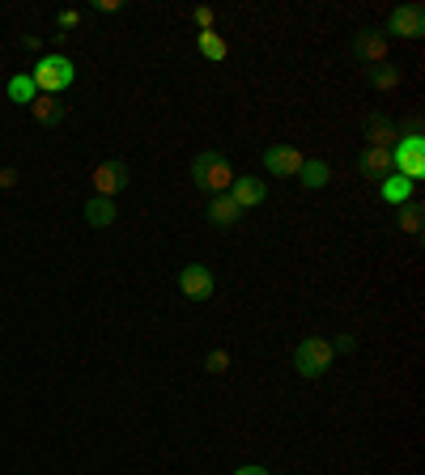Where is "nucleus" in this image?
<instances>
[{
  "label": "nucleus",
  "mask_w": 425,
  "mask_h": 475,
  "mask_svg": "<svg viewBox=\"0 0 425 475\" xmlns=\"http://www.w3.org/2000/svg\"><path fill=\"white\" fill-rule=\"evenodd\" d=\"M239 217H243V208L234 204L230 195H212V200H209V221L212 225H234Z\"/></svg>",
  "instance_id": "nucleus-16"
},
{
  "label": "nucleus",
  "mask_w": 425,
  "mask_h": 475,
  "mask_svg": "<svg viewBox=\"0 0 425 475\" xmlns=\"http://www.w3.org/2000/svg\"><path fill=\"white\" fill-rule=\"evenodd\" d=\"M370 85L375 89H400V68H392V64H379V68H370Z\"/></svg>",
  "instance_id": "nucleus-21"
},
{
  "label": "nucleus",
  "mask_w": 425,
  "mask_h": 475,
  "mask_svg": "<svg viewBox=\"0 0 425 475\" xmlns=\"http://www.w3.org/2000/svg\"><path fill=\"white\" fill-rule=\"evenodd\" d=\"M31 115H34V123L39 128H60L64 123V106H60V98H47V94H39L31 103Z\"/></svg>",
  "instance_id": "nucleus-13"
},
{
  "label": "nucleus",
  "mask_w": 425,
  "mask_h": 475,
  "mask_svg": "<svg viewBox=\"0 0 425 475\" xmlns=\"http://www.w3.org/2000/svg\"><path fill=\"white\" fill-rule=\"evenodd\" d=\"M204 365H209V373H226L230 370V353H226V348H217V353H209Z\"/></svg>",
  "instance_id": "nucleus-22"
},
{
  "label": "nucleus",
  "mask_w": 425,
  "mask_h": 475,
  "mask_svg": "<svg viewBox=\"0 0 425 475\" xmlns=\"http://www.w3.org/2000/svg\"><path fill=\"white\" fill-rule=\"evenodd\" d=\"M298 178H303V187L319 192V187H328V178H332V170H328V162H319V157H306V162H303V170H298Z\"/></svg>",
  "instance_id": "nucleus-17"
},
{
  "label": "nucleus",
  "mask_w": 425,
  "mask_h": 475,
  "mask_svg": "<svg viewBox=\"0 0 425 475\" xmlns=\"http://www.w3.org/2000/svg\"><path fill=\"white\" fill-rule=\"evenodd\" d=\"M387 47H392V39H387L383 30H370V26H366L362 34L353 39V56L379 68V64H387Z\"/></svg>",
  "instance_id": "nucleus-6"
},
{
  "label": "nucleus",
  "mask_w": 425,
  "mask_h": 475,
  "mask_svg": "<svg viewBox=\"0 0 425 475\" xmlns=\"http://www.w3.org/2000/svg\"><path fill=\"white\" fill-rule=\"evenodd\" d=\"M115 217H120V208H115V200H106V195H94L90 204H86V221H90L94 229L115 225Z\"/></svg>",
  "instance_id": "nucleus-14"
},
{
  "label": "nucleus",
  "mask_w": 425,
  "mask_h": 475,
  "mask_svg": "<svg viewBox=\"0 0 425 475\" xmlns=\"http://www.w3.org/2000/svg\"><path fill=\"white\" fill-rule=\"evenodd\" d=\"M9 103H17V106H31L34 98H39V89H34V81H31V73H17V76H9Z\"/></svg>",
  "instance_id": "nucleus-18"
},
{
  "label": "nucleus",
  "mask_w": 425,
  "mask_h": 475,
  "mask_svg": "<svg viewBox=\"0 0 425 475\" xmlns=\"http://www.w3.org/2000/svg\"><path fill=\"white\" fill-rule=\"evenodd\" d=\"M303 162H306V157L294 145H273L268 153H264V170L276 175V178H294L298 170H303Z\"/></svg>",
  "instance_id": "nucleus-8"
},
{
  "label": "nucleus",
  "mask_w": 425,
  "mask_h": 475,
  "mask_svg": "<svg viewBox=\"0 0 425 475\" xmlns=\"http://www.w3.org/2000/svg\"><path fill=\"white\" fill-rule=\"evenodd\" d=\"M332 353H353V336H336Z\"/></svg>",
  "instance_id": "nucleus-25"
},
{
  "label": "nucleus",
  "mask_w": 425,
  "mask_h": 475,
  "mask_svg": "<svg viewBox=\"0 0 425 475\" xmlns=\"http://www.w3.org/2000/svg\"><path fill=\"white\" fill-rule=\"evenodd\" d=\"M332 340H323V336H306L298 344V353H294V370L303 373V378H323L328 365H332Z\"/></svg>",
  "instance_id": "nucleus-4"
},
{
  "label": "nucleus",
  "mask_w": 425,
  "mask_h": 475,
  "mask_svg": "<svg viewBox=\"0 0 425 475\" xmlns=\"http://www.w3.org/2000/svg\"><path fill=\"white\" fill-rule=\"evenodd\" d=\"M421 204H417V200H409V204H400V212H395V221H400V229H404V234L409 238H417L421 234Z\"/></svg>",
  "instance_id": "nucleus-20"
},
{
  "label": "nucleus",
  "mask_w": 425,
  "mask_h": 475,
  "mask_svg": "<svg viewBox=\"0 0 425 475\" xmlns=\"http://www.w3.org/2000/svg\"><path fill=\"white\" fill-rule=\"evenodd\" d=\"M192 183H196L200 192L226 195L230 183H234V170H230V162L217 153V148H209V153H196V162H192Z\"/></svg>",
  "instance_id": "nucleus-1"
},
{
  "label": "nucleus",
  "mask_w": 425,
  "mask_h": 475,
  "mask_svg": "<svg viewBox=\"0 0 425 475\" xmlns=\"http://www.w3.org/2000/svg\"><path fill=\"white\" fill-rule=\"evenodd\" d=\"M357 170H362L366 178L383 183V178L392 175V148H375V145H366L362 153H357Z\"/></svg>",
  "instance_id": "nucleus-11"
},
{
  "label": "nucleus",
  "mask_w": 425,
  "mask_h": 475,
  "mask_svg": "<svg viewBox=\"0 0 425 475\" xmlns=\"http://www.w3.org/2000/svg\"><path fill=\"white\" fill-rule=\"evenodd\" d=\"M196 43H200V56H204V59H212V64H217V59H226V56H230L226 39H222L217 30H200V34H196Z\"/></svg>",
  "instance_id": "nucleus-19"
},
{
  "label": "nucleus",
  "mask_w": 425,
  "mask_h": 475,
  "mask_svg": "<svg viewBox=\"0 0 425 475\" xmlns=\"http://www.w3.org/2000/svg\"><path fill=\"white\" fill-rule=\"evenodd\" d=\"M379 195L387 200V204L400 208V204H409V200H412V183L404 175H395V170H392V175L379 183Z\"/></svg>",
  "instance_id": "nucleus-15"
},
{
  "label": "nucleus",
  "mask_w": 425,
  "mask_h": 475,
  "mask_svg": "<svg viewBox=\"0 0 425 475\" xmlns=\"http://www.w3.org/2000/svg\"><path fill=\"white\" fill-rule=\"evenodd\" d=\"M366 140L375 148H392L395 140H400V123L387 119V115H370L366 119Z\"/></svg>",
  "instance_id": "nucleus-12"
},
{
  "label": "nucleus",
  "mask_w": 425,
  "mask_h": 475,
  "mask_svg": "<svg viewBox=\"0 0 425 475\" xmlns=\"http://www.w3.org/2000/svg\"><path fill=\"white\" fill-rule=\"evenodd\" d=\"M123 187H128V166H123V162L94 166V195H106V200H115Z\"/></svg>",
  "instance_id": "nucleus-9"
},
{
  "label": "nucleus",
  "mask_w": 425,
  "mask_h": 475,
  "mask_svg": "<svg viewBox=\"0 0 425 475\" xmlns=\"http://www.w3.org/2000/svg\"><path fill=\"white\" fill-rule=\"evenodd\" d=\"M387 39H421L425 34V9L421 4H395L387 13Z\"/></svg>",
  "instance_id": "nucleus-5"
},
{
  "label": "nucleus",
  "mask_w": 425,
  "mask_h": 475,
  "mask_svg": "<svg viewBox=\"0 0 425 475\" xmlns=\"http://www.w3.org/2000/svg\"><path fill=\"white\" fill-rule=\"evenodd\" d=\"M77 22H81V13H77V9H64V13H60V26L64 30H73Z\"/></svg>",
  "instance_id": "nucleus-24"
},
{
  "label": "nucleus",
  "mask_w": 425,
  "mask_h": 475,
  "mask_svg": "<svg viewBox=\"0 0 425 475\" xmlns=\"http://www.w3.org/2000/svg\"><path fill=\"white\" fill-rule=\"evenodd\" d=\"M230 200L243 208H259L264 200H268V192H264V183H259L256 175H234V183H230Z\"/></svg>",
  "instance_id": "nucleus-10"
},
{
  "label": "nucleus",
  "mask_w": 425,
  "mask_h": 475,
  "mask_svg": "<svg viewBox=\"0 0 425 475\" xmlns=\"http://www.w3.org/2000/svg\"><path fill=\"white\" fill-rule=\"evenodd\" d=\"M392 170L404 175L409 183L425 178V136H400L392 145Z\"/></svg>",
  "instance_id": "nucleus-3"
},
{
  "label": "nucleus",
  "mask_w": 425,
  "mask_h": 475,
  "mask_svg": "<svg viewBox=\"0 0 425 475\" xmlns=\"http://www.w3.org/2000/svg\"><path fill=\"white\" fill-rule=\"evenodd\" d=\"M73 76H77V68H73V59H68V56H43L39 64H34L31 81H34V89H39V94H47V98H60V89L73 85Z\"/></svg>",
  "instance_id": "nucleus-2"
},
{
  "label": "nucleus",
  "mask_w": 425,
  "mask_h": 475,
  "mask_svg": "<svg viewBox=\"0 0 425 475\" xmlns=\"http://www.w3.org/2000/svg\"><path fill=\"white\" fill-rule=\"evenodd\" d=\"M230 475H268V467H256V462H247V467H239V471H230Z\"/></svg>",
  "instance_id": "nucleus-26"
},
{
  "label": "nucleus",
  "mask_w": 425,
  "mask_h": 475,
  "mask_svg": "<svg viewBox=\"0 0 425 475\" xmlns=\"http://www.w3.org/2000/svg\"><path fill=\"white\" fill-rule=\"evenodd\" d=\"M196 26L200 30H212V9H209V4H200V9H196Z\"/></svg>",
  "instance_id": "nucleus-23"
},
{
  "label": "nucleus",
  "mask_w": 425,
  "mask_h": 475,
  "mask_svg": "<svg viewBox=\"0 0 425 475\" xmlns=\"http://www.w3.org/2000/svg\"><path fill=\"white\" fill-rule=\"evenodd\" d=\"M179 289H183V297H192V301H209L212 297V272L204 264H187L179 272Z\"/></svg>",
  "instance_id": "nucleus-7"
}]
</instances>
